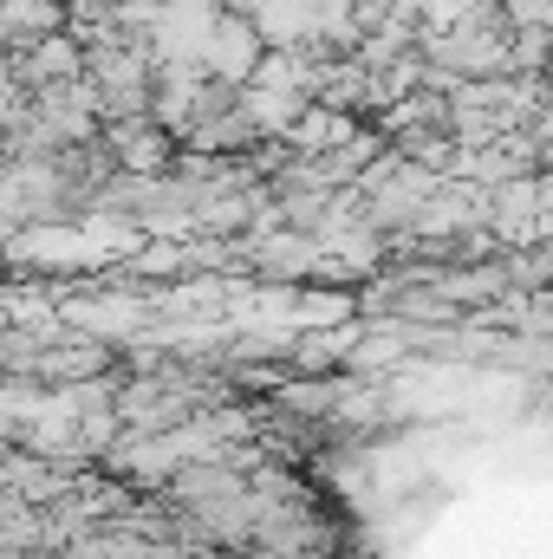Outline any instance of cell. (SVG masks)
<instances>
[{
	"label": "cell",
	"mask_w": 553,
	"mask_h": 559,
	"mask_svg": "<svg viewBox=\"0 0 553 559\" xmlns=\"http://www.w3.org/2000/svg\"><path fill=\"white\" fill-rule=\"evenodd\" d=\"M202 66H209V79H228V85L261 79V66H268V52H261V26L242 20V13H215L209 33H202Z\"/></svg>",
	"instance_id": "1"
},
{
	"label": "cell",
	"mask_w": 553,
	"mask_h": 559,
	"mask_svg": "<svg viewBox=\"0 0 553 559\" xmlns=\"http://www.w3.org/2000/svg\"><path fill=\"white\" fill-rule=\"evenodd\" d=\"M105 150L118 156V169H125V176H156V182H163V176L176 169V156H183V150H176V138H169L156 118H125V124H105Z\"/></svg>",
	"instance_id": "2"
},
{
	"label": "cell",
	"mask_w": 553,
	"mask_h": 559,
	"mask_svg": "<svg viewBox=\"0 0 553 559\" xmlns=\"http://www.w3.org/2000/svg\"><path fill=\"white\" fill-rule=\"evenodd\" d=\"M98 365H105V352H46V358H39L46 378H52V371H59V378H85V371H98Z\"/></svg>",
	"instance_id": "3"
}]
</instances>
